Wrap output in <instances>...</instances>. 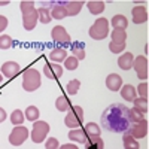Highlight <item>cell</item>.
Returning <instances> with one entry per match:
<instances>
[{
    "mask_svg": "<svg viewBox=\"0 0 149 149\" xmlns=\"http://www.w3.org/2000/svg\"><path fill=\"white\" fill-rule=\"evenodd\" d=\"M21 12H22V27L27 31L34 30L36 24H37V9L34 8V2H24L19 3Z\"/></svg>",
    "mask_w": 149,
    "mask_h": 149,
    "instance_id": "2",
    "label": "cell"
},
{
    "mask_svg": "<svg viewBox=\"0 0 149 149\" xmlns=\"http://www.w3.org/2000/svg\"><path fill=\"white\" fill-rule=\"evenodd\" d=\"M51 37L52 40L57 43H63V45H69L70 43V36L67 33V30L63 26H55L51 31Z\"/></svg>",
    "mask_w": 149,
    "mask_h": 149,
    "instance_id": "10",
    "label": "cell"
},
{
    "mask_svg": "<svg viewBox=\"0 0 149 149\" xmlns=\"http://www.w3.org/2000/svg\"><path fill=\"white\" fill-rule=\"evenodd\" d=\"M110 24H112V27H113V30H125L127 26H128V21L127 18L124 17V15H115L113 18L110 19Z\"/></svg>",
    "mask_w": 149,
    "mask_h": 149,
    "instance_id": "20",
    "label": "cell"
},
{
    "mask_svg": "<svg viewBox=\"0 0 149 149\" xmlns=\"http://www.w3.org/2000/svg\"><path fill=\"white\" fill-rule=\"evenodd\" d=\"M12 46V37L9 34L0 36V49H9Z\"/></svg>",
    "mask_w": 149,
    "mask_h": 149,
    "instance_id": "36",
    "label": "cell"
},
{
    "mask_svg": "<svg viewBox=\"0 0 149 149\" xmlns=\"http://www.w3.org/2000/svg\"><path fill=\"white\" fill-rule=\"evenodd\" d=\"M5 119H6V112L3 107H0V122H3Z\"/></svg>",
    "mask_w": 149,
    "mask_h": 149,
    "instance_id": "42",
    "label": "cell"
},
{
    "mask_svg": "<svg viewBox=\"0 0 149 149\" xmlns=\"http://www.w3.org/2000/svg\"><path fill=\"white\" fill-rule=\"evenodd\" d=\"M148 82H142L137 88H136V93H139V95L142 98H148Z\"/></svg>",
    "mask_w": 149,
    "mask_h": 149,
    "instance_id": "38",
    "label": "cell"
},
{
    "mask_svg": "<svg viewBox=\"0 0 149 149\" xmlns=\"http://www.w3.org/2000/svg\"><path fill=\"white\" fill-rule=\"evenodd\" d=\"M49 133V124L45 121H34L33 130H31V140L34 143H42Z\"/></svg>",
    "mask_w": 149,
    "mask_h": 149,
    "instance_id": "6",
    "label": "cell"
},
{
    "mask_svg": "<svg viewBox=\"0 0 149 149\" xmlns=\"http://www.w3.org/2000/svg\"><path fill=\"white\" fill-rule=\"evenodd\" d=\"M131 15L134 24H143L148 21V10L145 6H134L131 9Z\"/></svg>",
    "mask_w": 149,
    "mask_h": 149,
    "instance_id": "13",
    "label": "cell"
},
{
    "mask_svg": "<svg viewBox=\"0 0 149 149\" xmlns=\"http://www.w3.org/2000/svg\"><path fill=\"white\" fill-rule=\"evenodd\" d=\"M64 6H66V10H67V17H74L81 12L84 2H79V0H76V2H66Z\"/></svg>",
    "mask_w": 149,
    "mask_h": 149,
    "instance_id": "18",
    "label": "cell"
},
{
    "mask_svg": "<svg viewBox=\"0 0 149 149\" xmlns=\"http://www.w3.org/2000/svg\"><path fill=\"white\" fill-rule=\"evenodd\" d=\"M86 8L91 12L93 15H100L104 10V2H98V0H91L86 3Z\"/></svg>",
    "mask_w": 149,
    "mask_h": 149,
    "instance_id": "22",
    "label": "cell"
},
{
    "mask_svg": "<svg viewBox=\"0 0 149 149\" xmlns=\"http://www.w3.org/2000/svg\"><path fill=\"white\" fill-rule=\"evenodd\" d=\"M133 60H134V55L131 52H125L118 58V66L122 70H130L133 67Z\"/></svg>",
    "mask_w": 149,
    "mask_h": 149,
    "instance_id": "16",
    "label": "cell"
},
{
    "mask_svg": "<svg viewBox=\"0 0 149 149\" xmlns=\"http://www.w3.org/2000/svg\"><path fill=\"white\" fill-rule=\"evenodd\" d=\"M125 46H127V43H113V42L109 43V49L112 54H121L125 49Z\"/></svg>",
    "mask_w": 149,
    "mask_h": 149,
    "instance_id": "37",
    "label": "cell"
},
{
    "mask_svg": "<svg viewBox=\"0 0 149 149\" xmlns=\"http://www.w3.org/2000/svg\"><path fill=\"white\" fill-rule=\"evenodd\" d=\"M79 86H81V81H79V79H72V81H69V84L66 85V91H67L70 95H76L78 91H79Z\"/></svg>",
    "mask_w": 149,
    "mask_h": 149,
    "instance_id": "31",
    "label": "cell"
},
{
    "mask_svg": "<svg viewBox=\"0 0 149 149\" xmlns=\"http://www.w3.org/2000/svg\"><path fill=\"white\" fill-rule=\"evenodd\" d=\"M133 67L137 73V78L145 81L148 79V58L143 55H139L133 60Z\"/></svg>",
    "mask_w": 149,
    "mask_h": 149,
    "instance_id": "9",
    "label": "cell"
},
{
    "mask_svg": "<svg viewBox=\"0 0 149 149\" xmlns=\"http://www.w3.org/2000/svg\"><path fill=\"white\" fill-rule=\"evenodd\" d=\"M124 134L131 136L133 139H143V137H146V134H148V121L142 119L139 122H133Z\"/></svg>",
    "mask_w": 149,
    "mask_h": 149,
    "instance_id": "8",
    "label": "cell"
},
{
    "mask_svg": "<svg viewBox=\"0 0 149 149\" xmlns=\"http://www.w3.org/2000/svg\"><path fill=\"white\" fill-rule=\"evenodd\" d=\"M72 52H73V57L76 58L78 61L79 60H84L85 58V48L84 46H79V45H73L72 46Z\"/></svg>",
    "mask_w": 149,
    "mask_h": 149,
    "instance_id": "33",
    "label": "cell"
},
{
    "mask_svg": "<svg viewBox=\"0 0 149 149\" xmlns=\"http://www.w3.org/2000/svg\"><path fill=\"white\" fill-rule=\"evenodd\" d=\"M30 136L27 127H24V125H17L14 130L10 131L9 134V143L12 146H21L24 142L27 140V137Z\"/></svg>",
    "mask_w": 149,
    "mask_h": 149,
    "instance_id": "7",
    "label": "cell"
},
{
    "mask_svg": "<svg viewBox=\"0 0 149 149\" xmlns=\"http://www.w3.org/2000/svg\"><path fill=\"white\" fill-rule=\"evenodd\" d=\"M60 143L55 137H48L46 139V143H45V149H58Z\"/></svg>",
    "mask_w": 149,
    "mask_h": 149,
    "instance_id": "39",
    "label": "cell"
},
{
    "mask_svg": "<svg viewBox=\"0 0 149 149\" xmlns=\"http://www.w3.org/2000/svg\"><path fill=\"white\" fill-rule=\"evenodd\" d=\"M21 72V67L18 63H15V61H6V63L2 64V73H3V76L12 79V78H15L17 74Z\"/></svg>",
    "mask_w": 149,
    "mask_h": 149,
    "instance_id": "12",
    "label": "cell"
},
{
    "mask_svg": "<svg viewBox=\"0 0 149 149\" xmlns=\"http://www.w3.org/2000/svg\"><path fill=\"white\" fill-rule=\"evenodd\" d=\"M39 116H40V112L36 106H27L26 112H24V118H27V121L34 122V121L39 119Z\"/></svg>",
    "mask_w": 149,
    "mask_h": 149,
    "instance_id": "26",
    "label": "cell"
},
{
    "mask_svg": "<svg viewBox=\"0 0 149 149\" xmlns=\"http://www.w3.org/2000/svg\"><path fill=\"white\" fill-rule=\"evenodd\" d=\"M110 37H112V42L113 43H125L127 31L125 30H113L110 33Z\"/></svg>",
    "mask_w": 149,
    "mask_h": 149,
    "instance_id": "28",
    "label": "cell"
},
{
    "mask_svg": "<svg viewBox=\"0 0 149 149\" xmlns=\"http://www.w3.org/2000/svg\"><path fill=\"white\" fill-rule=\"evenodd\" d=\"M58 149H79L76 145H73V143H66L63 146H58Z\"/></svg>",
    "mask_w": 149,
    "mask_h": 149,
    "instance_id": "41",
    "label": "cell"
},
{
    "mask_svg": "<svg viewBox=\"0 0 149 149\" xmlns=\"http://www.w3.org/2000/svg\"><path fill=\"white\" fill-rule=\"evenodd\" d=\"M24 112L19 110V109H15L14 112L10 113V122L14 124V125H21V124L24 122Z\"/></svg>",
    "mask_w": 149,
    "mask_h": 149,
    "instance_id": "30",
    "label": "cell"
},
{
    "mask_svg": "<svg viewBox=\"0 0 149 149\" xmlns=\"http://www.w3.org/2000/svg\"><path fill=\"white\" fill-rule=\"evenodd\" d=\"M90 37L94 40H103L109 34V19L107 18H97L94 24L88 30Z\"/></svg>",
    "mask_w": 149,
    "mask_h": 149,
    "instance_id": "4",
    "label": "cell"
},
{
    "mask_svg": "<svg viewBox=\"0 0 149 149\" xmlns=\"http://www.w3.org/2000/svg\"><path fill=\"white\" fill-rule=\"evenodd\" d=\"M2 81H3V74H2V73H0V82H2Z\"/></svg>",
    "mask_w": 149,
    "mask_h": 149,
    "instance_id": "44",
    "label": "cell"
},
{
    "mask_svg": "<svg viewBox=\"0 0 149 149\" xmlns=\"http://www.w3.org/2000/svg\"><path fill=\"white\" fill-rule=\"evenodd\" d=\"M133 103H134V107L139 109L142 113H146V112H148V98H142V97L134 98Z\"/></svg>",
    "mask_w": 149,
    "mask_h": 149,
    "instance_id": "32",
    "label": "cell"
},
{
    "mask_svg": "<svg viewBox=\"0 0 149 149\" xmlns=\"http://www.w3.org/2000/svg\"><path fill=\"white\" fill-rule=\"evenodd\" d=\"M85 149H104V142L102 137H88Z\"/></svg>",
    "mask_w": 149,
    "mask_h": 149,
    "instance_id": "24",
    "label": "cell"
},
{
    "mask_svg": "<svg viewBox=\"0 0 149 149\" xmlns=\"http://www.w3.org/2000/svg\"><path fill=\"white\" fill-rule=\"evenodd\" d=\"M43 73L49 79H58L63 76V66H60L57 63H49L43 67Z\"/></svg>",
    "mask_w": 149,
    "mask_h": 149,
    "instance_id": "11",
    "label": "cell"
},
{
    "mask_svg": "<svg viewBox=\"0 0 149 149\" xmlns=\"http://www.w3.org/2000/svg\"><path fill=\"white\" fill-rule=\"evenodd\" d=\"M121 97H122L125 102H133L134 98H137V93H136V88H134L133 85H122Z\"/></svg>",
    "mask_w": 149,
    "mask_h": 149,
    "instance_id": "17",
    "label": "cell"
},
{
    "mask_svg": "<svg viewBox=\"0 0 149 149\" xmlns=\"http://www.w3.org/2000/svg\"><path fill=\"white\" fill-rule=\"evenodd\" d=\"M8 27V18L5 15H0V33Z\"/></svg>",
    "mask_w": 149,
    "mask_h": 149,
    "instance_id": "40",
    "label": "cell"
},
{
    "mask_svg": "<svg viewBox=\"0 0 149 149\" xmlns=\"http://www.w3.org/2000/svg\"><path fill=\"white\" fill-rule=\"evenodd\" d=\"M49 58L52 61H55V63H61V61H64L67 58V51L63 48H55L51 51V54H49Z\"/></svg>",
    "mask_w": 149,
    "mask_h": 149,
    "instance_id": "23",
    "label": "cell"
},
{
    "mask_svg": "<svg viewBox=\"0 0 149 149\" xmlns=\"http://www.w3.org/2000/svg\"><path fill=\"white\" fill-rule=\"evenodd\" d=\"M69 139L72 142H78V143H86V140H88V136H86V133L82 130V128H73L69 131Z\"/></svg>",
    "mask_w": 149,
    "mask_h": 149,
    "instance_id": "15",
    "label": "cell"
},
{
    "mask_svg": "<svg viewBox=\"0 0 149 149\" xmlns=\"http://www.w3.org/2000/svg\"><path fill=\"white\" fill-rule=\"evenodd\" d=\"M67 112L69 113L64 118L66 127H69L70 130L79 128V125H82V122H84V109L81 106H73Z\"/></svg>",
    "mask_w": 149,
    "mask_h": 149,
    "instance_id": "5",
    "label": "cell"
},
{
    "mask_svg": "<svg viewBox=\"0 0 149 149\" xmlns=\"http://www.w3.org/2000/svg\"><path fill=\"white\" fill-rule=\"evenodd\" d=\"M84 131L86 133L88 137H100V134H102V128L98 127V124H95V122H86Z\"/></svg>",
    "mask_w": 149,
    "mask_h": 149,
    "instance_id": "21",
    "label": "cell"
},
{
    "mask_svg": "<svg viewBox=\"0 0 149 149\" xmlns=\"http://www.w3.org/2000/svg\"><path fill=\"white\" fill-rule=\"evenodd\" d=\"M106 86H107V90H110V91L121 90V86H122V78L119 76L118 73H110L109 76L106 78Z\"/></svg>",
    "mask_w": 149,
    "mask_h": 149,
    "instance_id": "14",
    "label": "cell"
},
{
    "mask_svg": "<svg viewBox=\"0 0 149 149\" xmlns=\"http://www.w3.org/2000/svg\"><path fill=\"white\" fill-rule=\"evenodd\" d=\"M5 5H9L8 0H5V2H2V0H0V6H5Z\"/></svg>",
    "mask_w": 149,
    "mask_h": 149,
    "instance_id": "43",
    "label": "cell"
},
{
    "mask_svg": "<svg viewBox=\"0 0 149 149\" xmlns=\"http://www.w3.org/2000/svg\"><path fill=\"white\" fill-rule=\"evenodd\" d=\"M122 142H124V149H140L139 142L136 139H133L131 136H128V134H124Z\"/></svg>",
    "mask_w": 149,
    "mask_h": 149,
    "instance_id": "29",
    "label": "cell"
},
{
    "mask_svg": "<svg viewBox=\"0 0 149 149\" xmlns=\"http://www.w3.org/2000/svg\"><path fill=\"white\" fill-rule=\"evenodd\" d=\"M51 9H48V8H39L37 9V21H40L42 24H48V22H51Z\"/></svg>",
    "mask_w": 149,
    "mask_h": 149,
    "instance_id": "25",
    "label": "cell"
},
{
    "mask_svg": "<svg viewBox=\"0 0 149 149\" xmlns=\"http://www.w3.org/2000/svg\"><path fill=\"white\" fill-rule=\"evenodd\" d=\"M78 66H79V61L74 58L73 55H72V57H67V58L64 60V67H66L67 70H76Z\"/></svg>",
    "mask_w": 149,
    "mask_h": 149,
    "instance_id": "35",
    "label": "cell"
},
{
    "mask_svg": "<svg viewBox=\"0 0 149 149\" xmlns=\"http://www.w3.org/2000/svg\"><path fill=\"white\" fill-rule=\"evenodd\" d=\"M40 84H42L40 73L36 69H26V72L22 74V88L29 93H31V91H36L39 88Z\"/></svg>",
    "mask_w": 149,
    "mask_h": 149,
    "instance_id": "3",
    "label": "cell"
},
{
    "mask_svg": "<svg viewBox=\"0 0 149 149\" xmlns=\"http://www.w3.org/2000/svg\"><path fill=\"white\" fill-rule=\"evenodd\" d=\"M55 107H57V110L66 113V112L70 109V102H69V98H67L66 95H60V97L57 98V102H55Z\"/></svg>",
    "mask_w": 149,
    "mask_h": 149,
    "instance_id": "27",
    "label": "cell"
},
{
    "mask_svg": "<svg viewBox=\"0 0 149 149\" xmlns=\"http://www.w3.org/2000/svg\"><path fill=\"white\" fill-rule=\"evenodd\" d=\"M51 17H52V19H63V18H66L67 17V10H66L64 3L54 5V8L51 9Z\"/></svg>",
    "mask_w": 149,
    "mask_h": 149,
    "instance_id": "19",
    "label": "cell"
},
{
    "mask_svg": "<svg viewBox=\"0 0 149 149\" xmlns=\"http://www.w3.org/2000/svg\"><path fill=\"white\" fill-rule=\"evenodd\" d=\"M142 119H145V113H142V112L139 109H136V107L130 109V121H131V124L133 122H139Z\"/></svg>",
    "mask_w": 149,
    "mask_h": 149,
    "instance_id": "34",
    "label": "cell"
},
{
    "mask_svg": "<svg viewBox=\"0 0 149 149\" xmlns=\"http://www.w3.org/2000/svg\"><path fill=\"white\" fill-rule=\"evenodd\" d=\"M102 125L110 133H125L131 125L130 109L122 103H112L102 113Z\"/></svg>",
    "mask_w": 149,
    "mask_h": 149,
    "instance_id": "1",
    "label": "cell"
}]
</instances>
